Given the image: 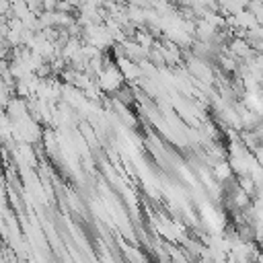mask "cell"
I'll use <instances>...</instances> for the list:
<instances>
[{"instance_id": "obj_1", "label": "cell", "mask_w": 263, "mask_h": 263, "mask_svg": "<svg viewBox=\"0 0 263 263\" xmlns=\"http://www.w3.org/2000/svg\"><path fill=\"white\" fill-rule=\"evenodd\" d=\"M121 80H123V74L119 70H115V66H109L99 74V86L105 90H117Z\"/></svg>"}, {"instance_id": "obj_3", "label": "cell", "mask_w": 263, "mask_h": 263, "mask_svg": "<svg viewBox=\"0 0 263 263\" xmlns=\"http://www.w3.org/2000/svg\"><path fill=\"white\" fill-rule=\"evenodd\" d=\"M238 189H242L247 195H253V193L257 191V187H255V181H253L249 175H242V177H240V181H238Z\"/></svg>"}, {"instance_id": "obj_2", "label": "cell", "mask_w": 263, "mask_h": 263, "mask_svg": "<svg viewBox=\"0 0 263 263\" xmlns=\"http://www.w3.org/2000/svg\"><path fill=\"white\" fill-rule=\"evenodd\" d=\"M214 175H216L220 181H224V179H230L232 168H230V164H228V162H218V164L214 166Z\"/></svg>"}]
</instances>
